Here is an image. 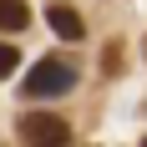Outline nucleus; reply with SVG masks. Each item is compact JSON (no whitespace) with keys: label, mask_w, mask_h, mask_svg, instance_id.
I'll return each instance as SVG.
<instances>
[{"label":"nucleus","mask_w":147,"mask_h":147,"mask_svg":"<svg viewBox=\"0 0 147 147\" xmlns=\"http://www.w3.org/2000/svg\"><path fill=\"white\" fill-rule=\"evenodd\" d=\"M76 86V66L71 61H61V56H46L30 66V76L20 81V91H26L30 102H46V96H66V91Z\"/></svg>","instance_id":"1"},{"label":"nucleus","mask_w":147,"mask_h":147,"mask_svg":"<svg viewBox=\"0 0 147 147\" xmlns=\"http://www.w3.org/2000/svg\"><path fill=\"white\" fill-rule=\"evenodd\" d=\"M15 137L20 147H71V122L56 112H26L15 122Z\"/></svg>","instance_id":"2"},{"label":"nucleus","mask_w":147,"mask_h":147,"mask_svg":"<svg viewBox=\"0 0 147 147\" xmlns=\"http://www.w3.org/2000/svg\"><path fill=\"white\" fill-rule=\"evenodd\" d=\"M46 20H51V30H56L61 41H81L86 36V26H81V15L71 5H46Z\"/></svg>","instance_id":"3"},{"label":"nucleus","mask_w":147,"mask_h":147,"mask_svg":"<svg viewBox=\"0 0 147 147\" xmlns=\"http://www.w3.org/2000/svg\"><path fill=\"white\" fill-rule=\"evenodd\" d=\"M30 10L20 5V0H0V30H26Z\"/></svg>","instance_id":"4"},{"label":"nucleus","mask_w":147,"mask_h":147,"mask_svg":"<svg viewBox=\"0 0 147 147\" xmlns=\"http://www.w3.org/2000/svg\"><path fill=\"white\" fill-rule=\"evenodd\" d=\"M15 66H20V51H15L10 41H0V81H5V76L15 71Z\"/></svg>","instance_id":"5"},{"label":"nucleus","mask_w":147,"mask_h":147,"mask_svg":"<svg viewBox=\"0 0 147 147\" xmlns=\"http://www.w3.org/2000/svg\"><path fill=\"white\" fill-rule=\"evenodd\" d=\"M102 66H107V71H122V51H117V46H107V56H102Z\"/></svg>","instance_id":"6"},{"label":"nucleus","mask_w":147,"mask_h":147,"mask_svg":"<svg viewBox=\"0 0 147 147\" xmlns=\"http://www.w3.org/2000/svg\"><path fill=\"white\" fill-rule=\"evenodd\" d=\"M142 147H147V137H142Z\"/></svg>","instance_id":"7"}]
</instances>
